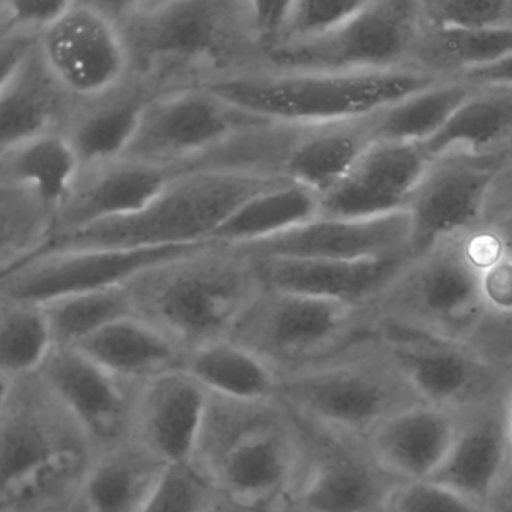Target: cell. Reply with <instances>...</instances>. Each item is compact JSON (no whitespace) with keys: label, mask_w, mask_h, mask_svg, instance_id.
<instances>
[{"label":"cell","mask_w":512,"mask_h":512,"mask_svg":"<svg viewBox=\"0 0 512 512\" xmlns=\"http://www.w3.org/2000/svg\"><path fill=\"white\" fill-rule=\"evenodd\" d=\"M121 29L130 74L155 95L211 86L262 64L247 0L103 2Z\"/></svg>","instance_id":"obj_1"},{"label":"cell","mask_w":512,"mask_h":512,"mask_svg":"<svg viewBox=\"0 0 512 512\" xmlns=\"http://www.w3.org/2000/svg\"><path fill=\"white\" fill-rule=\"evenodd\" d=\"M127 287L137 316L188 353L227 340L263 283L253 257L209 242L148 269Z\"/></svg>","instance_id":"obj_2"},{"label":"cell","mask_w":512,"mask_h":512,"mask_svg":"<svg viewBox=\"0 0 512 512\" xmlns=\"http://www.w3.org/2000/svg\"><path fill=\"white\" fill-rule=\"evenodd\" d=\"M503 256L487 227L437 242L409 257L374 301L367 323H386L466 343L487 313L482 277Z\"/></svg>","instance_id":"obj_3"},{"label":"cell","mask_w":512,"mask_h":512,"mask_svg":"<svg viewBox=\"0 0 512 512\" xmlns=\"http://www.w3.org/2000/svg\"><path fill=\"white\" fill-rule=\"evenodd\" d=\"M439 82L412 68L307 73L257 67L206 88L263 121L317 125L367 118Z\"/></svg>","instance_id":"obj_4"},{"label":"cell","mask_w":512,"mask_h":512,"mask_svg":"<svg viewBox=\"0 0 512 512\" xmlns=\"http://www.w3.org/2000/svg\"><path fill=\"white\" fill-rule=\"evenodd\" d=\"M280 182L284 179L229 170L197 169L176 173L164 190L136 215L62 236L46 250L208 244L242 203Z\"/></svg>","instance_id":"obj_5"},{"label":"cell","mask_w":512,"mask_h":512,"mask_svg":"<svg viewBox=\"0 0 512 512\" xmlns=\"http://www.w3.org/2000/svg\"><path fill=\"white\" fill-rule=\"evenodd\" d=\"M280 400L314 424L359 439L398 410L422 403L371 328L338 355L281 377Z\"/></svg>","instance_id":"obj_6"},{"label":"cell","mask_w":512,"mask_h":512,"mask_svg":"<svg viewBox=\"0 0 512 512\" xmlns=\"http://www.w3.org/2000/svg\"><path fill=\"white\" fill-rule=\"evenodd\" d=\"M368 329L361 311L349 305L263 287L229 340L265 359L283 377L338 355Z\"/></svg>","instance_id":"obj_7"},{"label":"cell","mask_w":512,"mask_h":512,"mask_svg":"<svg viewBox=\"0 0 512 512\" xmlns=\"http://www.w3.org/2000/svg\"><path fill=\"white\" fill-rule=\"evenodd\" d=\"M422 28L421 0L364 2L331 34L277 50L260 67L307 73L404 70Z\"/></svg>","instance_id":"obj_8"},{"label":"cell","mask_w":512,"mask_h":512,"mask_svg":"<svg viewBox=\"0 0 512 512\" xmlns=\"http://www.w3.org/2000/svg\"><path fill=\"white\" fill-rule=\"evenodd\" d=\"M260 121L206 86L161 92L146 104L124 157L185 172Z\"/></svg>","instance_id":"obj_9"},{"label":"cell","mask_w":512,"mask_h":512,"mask_svg":"<svg viewBox=\"0 0 512 512\" xmlns=\"http://www.w3.org/2000/svg\"><path fill=\"white\" fill-rule=\"evenodd\" d=\"M292 413L301 433L302 467L280 512H386L400 482L377 464L364 439Z\"/></svg>","instance_id":"obj_10"},{"label":"cell","mask_w":512,"mask_h":512,"mask_svg":"<svg viewBox=\"0 0 512 512\" xmlns=\"http://www.w3.org/2000/svg\"><path fill=\"white\" fill-rule=\"evenodd\" d=\"M370 328L422 403L458 412L508 389L511 370L488 361L463 341L386 323Z\"/></svg>","instance_id":"obj_11"},{"label":"cell","mask_w":512,"mask_h":512,"mask_svg":"<svg viewBox=\"0 0 512 512\" xmlns=\"http://www.w3.org/2000/svg\"><path fill=\"white\" fill-rule=\"evenodd\" d=\"M91 455L82 431L40 377L2 383V494Z\"/></svg>","instance_id":"obj_12"},{"label":"cell","mask_w":512,"mask_h":512,"mask_svg":"<svg viewBox=\"0 0 512 512\" xmlns=\"http://www.w3.org/2000/svg\"><path fill=\"white\" fill-rule=\"evenodd\" d=\"M203 245L46 250L2 272L0 298L46 305L77 293L127 286L148 269Z\"/></svg>","instance_id":"obj_13"},{"label":"cell","mask_w":512,"mask_h":512,"mask_svg":"<svg viewBox=\"0 0 512 512\" xmlns=\"http://www.w3.org/2000/svg\"><path fill=\"white\" fill-rule=\"evenodd\" d=\"M302 455L301 433L284 406L280 415L236 442L209 481L220 500L239 511L280 512L295 490Z\"/></svg>","instance_id":"obj_14"},{"label":"cell","mask_w":512,"mask_h":512,"mask_svg":"<svg viewBox=\"0 0 512 512\" xmlns=\"http://www.w3.org/2000/svg\"><path fill=\"white\" fill-rule=\"evenodd\" d=\"M509 158L473 157L461 152L430 157L406 208L410 257L443 239L482 227L488 190Z\"/></svg>","instance_id":"obj_15"},{"label":"cell","mask_w":512,"mask_h":512,"mask_svg":"<svg viewBox=\"0 0 512 512\" xmlns=\"http://www.w3.org/2000/svg\"><path fill=\"white\" fill-rule=\"evenodd\" d=\"M40 52L76 100L97 97L130 77L124 37L103 2H70L40 38Z\"/></svg>","instance_id":"obj_16"},{"label":"cell","mask_w":512,"mask_h":512,"mask_svg":"<svg viewBox=\"0 0 512 512\" xmlns=\"http://www.w3.org/2000/svg\"><path fill=\"white\" fill-rule=\"evenodd\" d=\"M41 382L76 422L94 454L131 440V388L76 347L56 346L38 373Z\"/></svg>","instance_id":"obj_17"},{"label":"cell","mask_w":512,"mask_h":512,"mask_svg":"<svg viewBox=\"0 0 512 512\" xmlns=\"http://www.w3.org/2000/svg\"><path fill=\"white\" fill-rule=\"evenodd\" d=\"M428 163L424 145L374 142L320 197V217L364 220L404 212Z\"/></svg>","instance_id":"obj_18"},{"label":"cell","mask_w":512,"mask_h":512,"mask_svg":"<svg viewBox=\"0 0 512 512\" xmlns=\"http://www.w3.org/2000/svg\"><path fill=\"white\" fill-rule=\"evenodd\" d=\"M409 239L404 211L364 220L317 217L286 235L235 250L253 257L364 262L409 253Z\"/></svg>","instance_id":"obj_19"},{"label":"cell","mask_w":512,"mask_h":512,"mask_svg":"<svg viewBox=\"0 0 512 512\" xmlns=\"http://www.w3.org/2000/svg\"><path fill=\"white\" fill-rule=\"evenodd\" d=\"M209 392L184 368L139 386L131 439L167 467L193 466Z\"/></svg>","instance_id":"obj_20"},{"label":"cell","mask_w":512,"mask_h":512,"mask_svg":"<svg viewBox=\"0 0 512 512\" xmlns=\"http://www.w3.org/2000/svg\"><path fill=\"white\" fill-rule=\"evenodd\" d=\"M506 391L455 412L454 443L431 478L487 508L511 467Z\"/></svg>","instance_id":"obj_21"},{"label":"cell","mask_w":512,"mask_h":512,"mask_svg":"<svg viewBox=\"0 0 512 512\" xmlns=\"http://www.w3.org/2000/svg\"><path fill=\"white\" fill-rule=\"evenodd\" d=\"M175 175L125 157L82 166L59 209L55 239L136 215Z\"/></svg>","instance_id":"obj_22"},{"label":"cell","mask_w":512,"mask_h":512,"mask_svg":"<svg viewBox=\"0 0 512 512\" xmlns=\"http://www.w3.org/2000/svg\"><path fill=\"white\" fill-rule=\"evenodd\" d=\"M409 257V253H403L364 262L295 257L253 259L263 287L338 302L362 311L382 292Z\"/></svg>","instance_id":"obj_23"},{"label":"cell","mask_w":512,"mask_h":512,"mask_svg":"<svg viewBox=\"0 0 512 512\" xmlns=\"http://www.w3.org/2000/svg\"><path fill=\"white\" fill-rule=\"evenodd\" d=\"M455 433L457 413L418 403L380 421L364 440L377 464L395 481H424L445 463Z\"/></svg>","instance_id":"obj_24"},{"label":"cell","mask_w":512,"mask_h":512,"mask_svg":"<svg viewBox=\"0 0 512 512\" xmlns=\"http://www.w3.org/2000/svg\"><path fill=\"white\" fill-rule=\"evenodd\" d=\"M169 467L133 439L92 455L64 512H142Z\"/></svg>","instance_id":"obj_25"},{"label":"cell","mask_w":512,"mask_h":512,"mask_svg":"<svg viewBox=\"0 0 512 512\" xmlns=\"http://www.w3.org/2000/svg\"><path fill=\"white\" fill-rule=\"evenodd\" d=\"M76 101L56 79L38 46L0 79V148L62 133Z\"/></svg>","instance_id":"obj_26"},{"label":"cell","mask_w":512,"mask_h":512,"mask_svg":"<svg viewBox=\"0 0 512 512\" xmlns=\"http://www.w3.org/2000/svg\"><path fill=\"white\" fill-rule=\"evenodd\" d=\"M154 92L136 77L94 98L77 100L64 134L82 166L122 158Z\"/></svg>","instance_id":"obj_27"},{"label":"cell","mask_w":512,"mask_h":512,"mask_svg":"<svg viewBox=\"0 0 512 512\" xmlns=\"http://www.w3.org/2000/svg\"><path fill=\"white\" fill-rule=\"evenodd\" d=\"M374 142L370 116L329 124L293 125L281 176L322 197L349 173Z\"/></svg>","instance_id":"obj_28"},{"label":"cell","mask_w":512,"mask_h":512,"mask_svg":"<svg viewBox=\"0 0 512 512\" xmlns=\"http://www.w3.org/2000/svg\"><path fill=\"white\" fill-rule=\"evenodd\" d=\"M76 349L136 389L163 374L184 368L187 356L166 332L140 316L112 323Z\"/></svg>","instance_id":"obj_29"},{"label":"cell","mask_w":512,"mask_h":512,"mask_svg":"<svg viewBox=\"0 0 512 512\" xmlns=\"http://www.w3.org/2000/svg\"><path fill=\"white\" fill-rule=\"evenodd\" d=\"M448 124L425 143L430 157L461 152L484 158L512 157V86H473Z\"/></svg>","instance_id":"obj_30"},{"label":"cell","mask_w":512,"mask_h":512,"mask_svg":"<svg viewBox=\"0 0 512 512\" xmlns=\"http://www.w3.org/2000/svg\"><path fill=\"white\" fill-rule=\"evenodd\" d=\"M320 217V196L296 182L284 181L242 203L217 230L212 242L248 247L286 235Z\"/></svg>","instance_id":"obj_31"},{"label":"cell","mask_w":512,"mask_h":512,"mask_svg":"<svg viewBox=\"0 0 512 512\" xmlns=\"http://www.w3.org/2000/svg\"><path fill=\"white\" fill-rule=\"evenodd\" d=\"M184 370L211 395L241 401L280 400V373L229 338L188 352Z\"/></svg>","instance_id":"obj_32"},{"label":"cell","mask_w":512,"mask_h":512,"mask_svg":"<svg viewBox=\"0 0 512 512\" xmlns=\"http://www.w3.org/2000/svg\"><path fill=\"white\" fill-rule=\"evenodd\" d=\"M512 56V28H431L424 23L410 68L440 80L499 64Z\"/></svg>","instance_id":"obj_33"},{"label":"cell","mask_w":512,"mask_h":512,"mask_svg":"<svg viewBox=\"0 0 512 512\" xmlns=\"http://www.w3.org/2000/svg\"><path fill=\"white\" fill-rule=\"evenodd\" d=\"M82 163L62 133L43 134L0 148V182L17 185L61 209Z\"/></svg>","instance_id":"obj_34"},{"label":"cell","mask_w":512,"mask_h":512,"mask_svg":"<svg viewBox=\"0 0 512 512\" xmlns=\"http://www.w3.org/2000/svg\"><path fill=\"white\" fill-rule=\"evenodd\" d=\"M473 89L461 80H442L379 110L370 116L374 140L425 145L448 124Z\"/></svg>","instance_id":"obj_35"},{"label":"cell","mask_w":512,"mask_h":512,"mask_svg":"<svg viewBox=\"0 0 512 512\" xmlns=\"http://www.w3.org/2000/svg\"><path fill=\"white\" fill-rule=\"evenodd\" d=\"M46 308L0 298V379L20 382L38 376L55 349Z\"/></svg>","instance_id":"obj_36"},{"label":"cell","mask_w":512,"mask_h":512,"mask_svg":"<svg viewBox=\"0 0 512 512\" xmlns=\"http://www.w3.org/2000/svg\"><path fill=\"white\" fill-rule=\"evenodd\" d=\"M0 265L11 271L43 253L58 230V209L32 191L0 182Z\"/></svg>","instance_id":"obj_37"},{"label":"cell","mask_w":512,"mask_h":512,"mask_svg":"<svg viewBox=\"0 0 512 512\" xmlns=\"http://www.w3.org/2000/svg\"><path fill=\"white\" fill-rule=\"evenodd\" d=\"M283 410L281 400L241 401L209 394L193 466L209 479L236 442Z\"/></svg>","instance_id":"obj_38"},{"label":"cell","mask_w":512,"mask_h":512,"mask_svg":"<svg viewBox=\"0 0 512 512\" xmlns=\"http://www.w3.org/2000/svg\"><path fill=\"white\" fill-rule=\"evenodd\" d=\"M43 307L59 347L80 346L112 323L137 316L127 286L65 296Z\"/></svg>","instance_id":"obj_39"},{"label":"cell","mask_w":512,"mask_h":512,"mask_svg":"<svg viewBox=\"0 0 512 512\" xmlns=\"http://www.w3.org/2000/svg\"><path fill=\"white\" fill-rule=\"evenodd\" d=\"M362 4L364 2H346V0H293V2H289L283 37H281L280 46L274 52L284 49V47L310 43V41L319 40V38L331 34L332 31L346 23L350 17L355 16Z\"/></svg>","instance_id":"obj_40"},{"label":"cell","mask_w":512,"mask_h":512,"mask_svg":"<svg viewBox=\"0 0 512 512\" xmlns=\"http://www.w3.org/2000/svg\"><path fill=\"white\" fill-rule=\"evenodd\" d=\"M217 503V490L196 467H169L142 512H214Z\"/></svg>","instance_id":"obj_41"},{"label":"cell","mask_w":512,"mask_h":512,"mask_svg":"<svg viewBox=\"0 0 512 512\" xmlns=\"http://www.w3.org/2000/svg\"><path fill=\"white\" fill-rule=\"evenodd\" d=\"M388 512H488V508L446 485L424 479L400 482L392 491Z\"/></svg>","instance_id":"obj_42"},{"label":"cell","mask_w":512,"mask_h":512,"mask_svg":"<svg viewBox=\"0 0 512 512\" xmlns=\"http://www.w3.org/2000/svg\"><path fill=\"white\" fill-rule=\"evenodd\" d=\"M68 4L65 0H4L0 4V34H22L40 40Z\"/></svg>","instance_id":"obj_43"},{"label":"cell","mask_w":512,"mask_h":512,"mask_svg":"<svg viewBox=\"0 0 512 512\" xmlns=\"http://www.w3.org/2000/svg\"><path fill=\"white\" fill-rule=\"evenodd\" d=\"M466 344L493 364L512 370V311H487Z\"/></svg>","instance_id":"obj_44"},{"label":"cell","mask_w":512,"mask_h":512,"mask_svg":"<svg viewBox=\"0 0 512 512\" xmlns=\"http://www.w3.org/2000/svg\"><path fill=\"white\" fill-rule=\"evenodd\" d=\"M487 311L511 313L512 311V260L502 256L491 263L482 277Z\"/></svg>","instance_id":"obj_45"},{"label":"cell","mask_w":512,"mask_h":512,"mask_svg":"<svg viewBox=\"0 0 512 512\" xmlns=\"http://www.w3.org/2000/svg\"><path fill=\"white\" fill-rule=\"evenodd\" d=\"M512 217V157L497 172L482 212V227L497 226Z\"/></svg>","instance_id":"obj_46"},{"label":"cell","mask_w":512,"mask_h":512,"mask_svg":"<svg viewBox=\"0 0 512 512\" xmlns=\"http://www.w3.org/2000/svg\"><path fill=\"white\" fill-rule=\"evenodd\" d=\"M455 80L472 86H512V56L491 67L470 71Z\"/></svg>","instance_id":"obj_47"},{"label":"cell","mask_w":512,"mask_h":512,"mask_svg":"<svg viewBox=\"0 0 512 512\" xmlns=\"http://www.w3.org/2000/svg\"><path fill=\"white\" fill-rule=\"evenodd\" d=\"M488 512H512V479L506 478L488 505Z\"/></svg>","instance_id":"obj_48"},{"label":"cell","mask_w":512,"mask_h":512,"mask_svg":"<svg viewBox=\"0 0 512 512\" xmlns=\"http://www.w3.org/2000/svg\"><path fill=\"white\" fill-rule=\"evenodd\" d=\"M490 230L494 233V236H496L503 256L512 260V217L502 221V223L497 224V226L491 227Z\"/></svg>","instance_id":"obj_49"},{"label":"cell","mask_w":512,"mask_h":512,"mask_svg":"<svg viewBox=\"0 0 512 512\" xmlns=\"http://www.w3.org/2000/svg\"><path fill=\"white\" fill-rule=\"evenodd\" d=\"M506 415H508L509 439H511V467H509L508 478L512 479V370L508 391H506Z\"/></svg>","instance_id":"obj_50"},{"label":"cell","mask_w":512,"mask_h":512,"mask_svg":"<svg viewBox=\"0 0 512 512\" xmlns=\"http://www.w3.org/2000/svg\"><path fill=\"white\" fill-rule=\"evenodd\" d=\"M386 512H388V511H386Z\"/></svg>","instance_id":"obj_51"}]
</instances>
